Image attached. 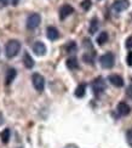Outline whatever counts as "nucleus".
Masks as SVG:
<instances>
[{
  "instance_id": "obj_23",
  "label": "nucleus",
  "mask_w": 132,
  "mask_h": 148,
  "mask_svg": "<svg viewBox=\"0 0 132 148\" xmlns=\"http://www.w3.org/2000/svg\"><path fill=\"white\" fill-rule=\"evenodd\" d=\"M126 62H127V64H129L130 67L132 66V51H130V52H129L127 58H126Z\"/></svg>"
},
{
  "instance_id": "obj_4",
  "label": "nucleus",
  "mask_w": 132,
  "mask_h": 148,
  "mask_svg": "<svg viewBox=\"0 0 132 148\" xmlns=\"http://www.w3.org/2000/svg\"><path fill=\"white\" fill-rule=\"evenodd\" d=\"M32 83L36 91L42 92L44 89H45V78L39 73H34L32 75Z\"/></svg>"
},
{
  "instance_id": "obj_17",
  "label": "nucleus",
  "mask_w": 132,
  "mask_h": 148,
  "mask_svg": "<svg viewBox=\"0 0 132 148\" xmlns=\"http://www.w3.org/2000/svg\"><path fill=\"white\" fill-rule=\"evenodd\" d=\"M10 136H11V131H10V129L6 127L5 130H3V131H1V134H0V138H1V141H3V143H4V145H6V143L9 142Z\"/></svg>"
},
{
  "instance_id": "obj_8",
  "label": "nucleus",
  "mask_w": 132,
  "mask_h": 148,
  "mask_svg": "<svg viewBox=\"0 0 132 148\" xmlns=\"http://www.w3.org/2000/svg\"><path fill=\"white\" fill-rule=\"evenodd\" d=\"M73 12H74L73 6H70L69 4L62 5V8L60 9V18H61V20H66V18L68 16H70Z\"/></svg>"
},
{
  "instance_id": "obj_11",
  "label": "nucleus",
  "mask_w": 132,
  "mask_h": 148,
  "mask_svg": "<svg viewBox=\"0 0 132 148\" xmlns=\"http://www.w3.org/2000/svg\"><path fill=\"white\" fill-rule=\"evenodd\" d=\"M46 35H47V39L51 40V41L57 40V39L60 38V33H58L57 28H55V27H52V26L47 27V29H46Z\"/></svg>"
},
{
  "instance_id": "obj_19",
  "label": "nucleus",
  "mask_w": 132,
  "mask_h": 148,
  "mask_svg": "<svg viewBox=\"0 0 132 148\" xmlns=\"http://www.w3.org/2000/svg\"><path fill=\"white\" fill-rule=\"evenodd\" d=\"M64 49H66V51L69 52V53L75 52V51H77V44H75L74 41H69L68 44L64 46Z\"/></svg>"
},
{
  "instance_id": "obj_21",
  "label": "nucleus",
  "mask_w": 132,
  "mask_h": 148,
  "mask_svg": "<svg viewBox=\"0 0 132 148\" xmlns=\"http://www.w3.org/2000/svg\"><path fill=\"white\" fill-rule=\"evenodd\" d=\"M126 141L130 145V147H132V129H129L126 132Z\"/></svg>"
},
{
  "instance_id": "obj_26",
  "label": "nucleus",
  "mask_w": 132,
  "mask_h": 148,
  "mask_svg": "<svg viewBox=\"0 0 132 148\" xmlns=\"http://www.w3.org/2000/svg\"><path fill=\"white\" fill-rule=\"evenodd\" d=\"M18 1H20V0H11V4L14 5V6H17L18 5Z\"/></svg>"
},
{
  "instance_id": "obj_18",
  "label": "nucleus",
  "mask_w": 132,
  "mask_h": 148,
  "mask_svg": "<svg viewBox=\"0 0 132 148\" xmlns=\"http://www.w3.org/2000/svg\"><path fill=\"white\" fill-rule=\"evenodd\" d=\"M108 41V33L107 32H101L99 35L97 36V44L98 45H104Z\"/></svg>"
},
{
  "instance_id": "obj_14",
  "label": "nucleus",
  "mask_w": 132,
  "mask_h": 148,
  "mask_svg": "<svg viewBox=\"0 0 132 148\" xmlns=\"http://www.w3.org/2000/svg\"><path fill=\"white\" fill-rule=\"evenodd\" d=\"M67 67L69 69H72V71H75V69H78L79 68V62H78V60L77 57H69L67 60V62H66Z\"/></svg>"
},
{
  "instance_id": "obj_2",
  "label": "nucleus",
  "mask_w": 132,
  "mask_h": 148,
  "mask_svg": "<svg viewBox=\"0 0 132 148\" xmlns=\"http://www.w3.org/2000/svg\"><path fill=\"white\" fill-rule=\"evenodd\" d=\"M99 63L101 66L103 67V68L105 69H110L114 67V63H115V57L114 55H113L111 52H107L104 55H102V56L99 57Z\"/></svg>"
},
{
  "instance_id": "obj_3",
  "label": "nucleus",
  "mask_w": 132,
  "mask_h": 148,
  "mask_svg": "<svg viewBox=\"0 0 132 148\" xmlns=\"http://www.w3.org/2000/svg\"><path fill=\"white\" fill-rule=\"evenodd\" d=\"M91 86H92L93 94H95L96 96H99L101 94H103L104 90H105V88H107L105 82H104V79H103L102 77H98V78H96V79L92 82Z\"/></svg>"
},
{
  "instance_id": "obj_15",
  "label": "nucleus",
  "mask_w": 132,
  "mask_h": 148,
  "mask_svg": "<svg viewBox=\"0 0 132 148\" xmlns=\"http://www.w3.org/2000/svg\"><path fill=\"white\" fill-rule=\"evenodd\" d=\"M75 96H77L78 98H83L86 94V84H79L77 86V89H75Z\"/></svg>"
},
{
  "instance_id": "obj_10",
  "label": "nucleus",
  "mask_w": 132,
  "mask_h": 148,
  "mask_svg": "<svg viewBox=\"0 0 132 148\" xmlns=\"http://www.w3.org/2000/svg\"><path fill=\"white\" fill-rule=\"evenodd\" d=\"M116 110H118V113L120 114V115L125 116V115L130 114L131 108H130V106H129V104H127L126 102H120V103H118V106H116Z\"/></svg>"
},
{
  "instance_id": "obj_22",
  "label": "nucleus",
  "mask_w": 132,
  "mask_h": 148,
  "mask_svg": "<svg viewBox=\"0 0 132 148\" xmlns=\"http://www.w3.org/2000/svg\"><path fill=\"white\" fill-rule=\"evenodd\" d=\"M126 47L127 49H132V35H130L126 39Z\"/></svg>"
},
{
  "instance_id": "obj_13",
  "label": "nucleus",
  "mask_w": 132,
  "mask_h": 148,
  "mask_svg": "<svg viewBox=\"0 0 132 148\" xmlns=\"http://www.w3.org/2000/svg\"><path fill=\"white\" fill-rule=\"evenodd\" d=\"M16 75H17V72H16V69H15V68H9V69H8V73H6L5 84H6V85H10V84H11V83L15 80Z\"/></svg>"
},
{
  "instance_id": "obj_1",
  "label": "nucleus",
  "mask_w": 132,
  "mask_h": 148,
  "mask_svg": "<svg viewBox=\"0 0 132 148\" xmlns=\"http://www.w3.org/2000/svg\"><path fill=\"white\" fill-rule=\"evenodd\" d=\"M21 51V42L16 39H11L8 41L5 46V55L8 58H14L16 57Z\"/></svg>"
},
{
  "instance_id": "obj_25",
  "label": "nucleus",
  "mask_w": 132,
  "mask_h": 148,
  "mask_svg": "<svg viewBox=\"0 0 132 148\" xmlns=\"http://www.w3.org/2000/svg\"><path fill=\"white\" fill-rule=\"evenodd\" d=\"M8 4H9V0H0V6H1V8L8 6Z\"/></svg>"
},
{
  "instance_id": "obj_16",
  "label": "nucleus",
  "mask_w": 132,
  "mask_h": 148,
  "mask_svg": "<svg viewBox=\"0 0 132 148\" xmlns=\"http://www.w3.org/2000/svg\"><path fill=\"white\" fill-rule=\"evenodd\" d=\"M98 27H99V24H98V18H97V17H93L92 20L90 21V28H89L90 34H95L97 30H98Z\"/></svg>"
},
{
  "instance_id": "obj_7",
  "label": "nucleus",
  "mask_w": 132,
  "mask_h": 148,
  "mask_svg": "<svg viewBox=\"0 0 132 148\" xmlns=\"http://www.w3.org/2000/svg\"><path fill=\"white\" fill-rule=\"evenodd\" d=\"M47 49H46V45L44 44L42 41H35L34 45H33V52L38 56H44L46 53Z\"/></svg>"
},
{
  "instance_id": "obj_12",
  "label": "nucleus",
  "mask_w": 132,
  "mask_h": 148,
  "mask_svg": "<svg viewBox=\"0 0 132 148\" xmlns=\"http://www.w3.org/2000/svg\"><path fill=\"white\" fill-rule=\"evenodd\" d=\"M23 64L28 69H30V68H33V67H34V60H33V57L30 56L27 51L23 53Z\"/></svg>"
},
{
  "instance_id": "obj_6",
  "label": "nucleus",
  "mask_w": 132,
  "mask_h": 148,
  "mask_svg": "<svg viewBox=\"0 0 132 148\" xmlns=\"http://www.w3.org/2000/svg\"><path fill=\"white\" fill-rule=\"evenodd\" d=\"M130 6L129 0H115L113 3V10L115 12H122Z\"/></svg>"
},
{
  "instance_id": "obj_9",
  "label": "nucleus",
  "mask_w": 132,
  "mask_h": 148,
  "mask_svg": "<svg viewBox=\"0 0 132 148\" xmlns=\"http://www.w3.org/2000/svg\"><path fill=\"white\" fill-rule=\"evenodd\" d=\"M108 80L111 85L115 86V88H122L124 86V79L120 75H118V74H111V75H109Z\"/></svg>"
},
{
  "instance_id": "obj_20",
  "label": "nucleus",
  "mask_w": 132,
  "mask_h": 148,
  "mask_svg": "<svg viewBox=\"0 0 132 148\" xmlns=\"http://www.w3.org/2000/svg\"><path fill=\"white\" fill-rule=\"evenodd\" d=\"M81 8H83L85 11H89L91 8V0H84V1L81 3Z\"/></svg>"
},
{
  "instance_id": "obj_24",
  "label": "nucleus",
  "mask_w": 132,
  "mask_h": 148,
  "mask_svg": "<svg viewBox=\"0 0 132 148\" xmlns=\"http://www.w3.org/2000/svg\"><path fill=\"white\" fill-rule=\"evenodd\" d=\"M126 94L130 98H132V85H130L129 88H127V91H126Z\"/></svg>"
},
{
  "instance_id": "obj_5",
  "label": "nucleus",
  "mask_w": 132,
  "mask_h": 148,
  "mask_svg": "<svg viewBox=\"0 0 132 148\" xmlns=\"http://www.w3.org/2000/svg\"><path fill=\"white\" fill-rule=\"evenodd\" d=\"M41 22V17L39 14H30L28 17H27V28L28 29H35L40 24Z\"/></svg>"
}]
</instances>
